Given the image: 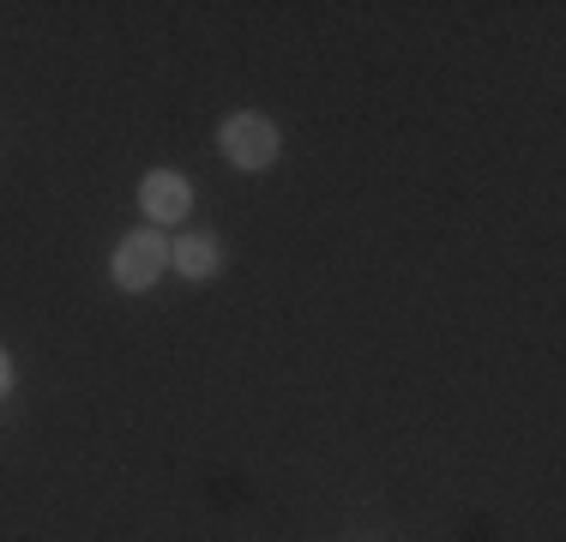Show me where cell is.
<instances>
[{"label":"cell","mask_w":566,"mask_h":542,"mask_svg":"<svg viewBox=\"0 0 566 542\" xmlns=\"http://www.w3.org/2000/svg\"><path fill=\"white\" fill-rule=\"evenodd\" d=\"M169 265L181 271V278H218V265H223L218 236H187V241H175V248H169Z\"/></svg>","instance_id":"277c9868"},{"label":"cell","mask_w":566,"mask_h":542,"mask_svg":"<svg viewBox=\"0 0 566 542\" xmlns=\"http://www.w3.org/2000/svg\"><path fill=\"white\" fill-rule=\"evenodd\" d=\"M7 392H12V356L0 350V398H7Z\"/></svg>","instance_id":"5b68a950"},{"label":"cell","mask_w":566,"mask_h":542,"mask_svg":"<svg viewBox=\"0 0 566 542\" xmlns=\"http://www.w3.org/2000/svg\"><path fill=\"white\" fill-rule=\"evenodd\" d=\"M164 271H169V241L157 236V229H133V236L115 248V283L120 290L139 295V290H151Z\"/></svg>","instance_id":"7a4b0ae2"},{"label":"cell","mask_w":566,"mask_h":542,"mask_svg":"<svg viewBox=\"0 0 566 542\" xmlns=\"http://www.w3.org/2000/svg\"><path fill=\"white\" fill-rule=\"evenodd\" d=\"M139 206L151 223H175V217L193 211V181H187L181 169H151L139 181Z\"/></svg>","instance_id":"3957f363"},{"label":"cell","mask_w":566,"mask_h":542,"mask_svg":"<svg viewBox=\"0 0 566 542\" xmlns=\"http://www.w3.org/2000/svg\"><path fill=\"white\" fill-rule=\"evenodd\" d=\"M277 121H265V115H248V108H241V115H229L223 121V157L235 163V169H272L277 163Z\"/></svg>","instance_id":"6da1fadb"}]
</instances>
